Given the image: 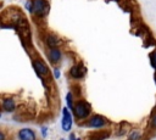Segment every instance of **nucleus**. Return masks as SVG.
Returning <instances> with one entry per match:
<instances>
[{
  "label": "nucleus",
  "instance_id": "obj_1",
  "mask_svg": "<svg viewBox=\"0 0 156 140\" xmlns=\"http://www.w3.org/2000/svg\"><path fill=\"white\" fill-rule=\"evenodd\" d=\"M49 12V4L46 0H33V13L44 17Z\"/></svg>",
  "mask_w": 156,
  "mask_h": 140
},
{
  "label": "nucleus",
  "instance_id": "obj_2",
  "mask_svg": "<svg viewBox=\"0 0 156 140\" xmlns=\"http://www.w3.org/2000/svg\"><path fill=\"white\" fill-rule=\"evenodd\" d=\"M73 110H74L76 117L79 118V119H83V118L88 117L89 111H90V106L85 101H79V102H77V105L74 106Z\"/></svg>",
  "mask_w": 156,
  "mask_h": 140
},
{
  "label": "nucleus",
  "instance_id": "obj_3",
  "mask_svg": "<svg viewBox=\"0 0 156 140\" xmlns=\"http://www.w3.org/2000/svg\"><path fill=\"white\" fill-rule=\"evenodd\" d=\"M63 117H62V129L65 131H68L71 130L72 128V117H71V113L68 111V108H63Z\"/></svg>",
  "mask_w": 156,
  "mask_h": 140
},
{
  "label": "nucleus",
  "instance_id": "obj_4",
  "mask_svg": "<svg viewBox=\"0 0 156 140\" xmlns=\"http://www.w3.org/2000/svg\"><path fill=\"white\" fill-rule=\"evenodd\" d=\"M33 67H34L35 72L38 73V75H46L49 73V69H48L46 65L41 60H34L33 61Z\"/></svg>",
  "mask_w": 156,
  "mask_h": 140
},
{
  "label": "nucleus",
  "instance_id": "obj_5",
  "mask_svg": "<svg viewBox=\"0 0 156 140\" xmlns=\"http://www.w3.org/2000/svg\"><path fill=\"white\" fill-rule=\"evenodd\" d=\"M18 138L20 140H35V134L32 129L23 128L18 131Z\"/></svg>",
  "mask_w": 156,
  "mask_h": 140
},
{
  "label": "nucleus",
  "instance_id": "obj_6",
  "mask_svg": "<svg viewBox=\"0 0 156 140\" xmlns=\"http://www.w3.org/2000/svg\"><path fill=\"white\" fill-rule=\"evenodd\" d=\"M105 124H106V121L101 116H94L88 122V125L89 127H93V128H100V127H104Z\"/></svg>",
  "mask_w": 156,
  "mask_h": 140
},
{
  "label": "nucleus",
  "instance_id": "obj_7",
  "mask_svg": "<svg viewBox=\"0 0 156 140\" xmlns=\"http://www.w3.org/2000/svg\"><path fill=\"white\" fill-rule=\"evenodd\" d=\"M48 57H49V60H50L52 63H56V62H58L60 58H61V51H60L57 47H52V49L49 50Z\"/></svg>",
  "mask_w": 156,
  "mask_h": 140
},
{
  "label": "nucleus",
  "instance_id": "obj_8",
  "mask_svg": "<svg viewBox=\"0 0 156 140\" xmlns=\"http://www.w3.org/2000/svg\"><path fill=\"white\" fill-rule=\"evenodd\" d=\"M84 73H85V68L82 67V66H79V65L73 66V67L71 68V71H69V74H71V77H73V78H80V77L84 75Z\"/></svg>",
  "mask_w": 156,
  "mask_h": 140
},
{
  "label": "nucleus",
  "instance_id": "obj_9",
  "mask_svg": "<svg viewBox=\"0 0 156 140\" xmlns=\"http://www.w3.org/2000/svg\"><path fill=\"white\" fill-rule=\"evenodd\" d=\"M46 44H48V46L50 49L56 47L58 45V38L56 35H54V34H48V37H46Z\"/></svg>",
  "mask_w": 156,
  "mask_h": 140
},
{
  "label": "nucleus",
  "instance_id": "obj_10",
  "mask_svg": "<svg viewBox=\"0 0 156 140\" xmlns=\"http://www.w3.org/2000/svg\"><path fill=\"white\" fill-rule=\"evenodd\" d=\"M2 108L6 112L13 111L15 110V102H13V100L12 99H5L4 102H2Z\"/></svg>",
  "mask_w": 156,
  "mask_h": 140
},
{
  "label": "nucleus",
  "instance_id": "obj_11",
  "mask_svg": "<svg viewBox=\"0 0 156 140\" xmlns=\"http://www.w3.org/2000/svg\"><path fill=\"white\" fill-rule=\"evenodd\" d=\"M140 138V133L139 131H132L130 136H129V140H138Z\"/></svg>",
  "mask_w": 156,
  "mask_h": 140
},
{
  "label": "nucleus",
  "instance_id": "obj_12",
  "mask_svg": "<svg viewBox=\"0 0 156 140\" xmlns=\"http://www.w3.org/2000/svg\"><path fill=\"white\" fill-rule=\"evenodd\" d=\"M150 60H151V65H152V67L156 69V51H154V52L151 54Z\"/></svg>",
  "mask_w": 156,
  "mask_h": 140
},
{
  "label": "nucleus",
  "instance_id": "obj_13",
  "mask_svg": "<svg viewBox=\"0 0 156 140\" xmlns=\"http://www.w3.org/2000/svg\"><path fill=\"white\" fill-rule=\"evenodd\" d=\"M26 9H27L30 13H33V1H27V2H26Z\"/></svg>",
  "mask_w": 156,
  "mask_h": 140
},
{
  "label": "nucleus",
  "instance_id": "obj_14",
  "mask_svg": "<svg viewBox=\"0 0 156 140\" xmlns=\"http://www.w3.org/2000/svg\"><path fill=\"white\" fill-rule=\"evenodd\" d=\"M66 100H67V102H68V107L72 108V95H71V94H67Z\"/></svg>",
  "mask_w": 156,
  "mask_h": 140
},
{
  "label": "nucleus",
  "instance_id": "obj_15",
  "mask_svg": "<svg viewBox=\"0 0 156 140\" xmlns=\"http://www.w3.org/2000/svg\"><path fill=\"white\" fill-rule=\"evenodd\" d=\"M54 74H55V78H58L60 77V71L58 69H55L54 71Z\"/></svg>",
  "mask_w": 156,
  "mask_h": 140
},
{
  "label": "nucleus",
  "instance_id": "obj_16",
  "mask_svg": "<svg viewBox=\"0 0 156 140\" xmlns=\"http://www.w3.org/2000/svg\"><path fill=\"white\" fill-rule=\"evenodd\" d=\"M151 122H152V125H154V127H156V114H154V117H152V121H151Z\"/></svg>",
  "mask_w": 156,
  "mask_h": 140
},
{
  "label": "nucleus",
  "instance_id": "obj_17",
  "mask_svg": "<svg viewBox=\"0 0 156 140\" xmlns=\"http://www.w3.org/2000/svg\"><path fill=\"white\" fill-rule=\"evenodd\" d=\"M155 82H156V77H155Z\"/></svg>",
  "mask_w": 156,
  "mask_h": 140
}]
</instances>
